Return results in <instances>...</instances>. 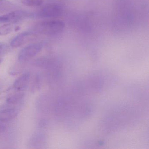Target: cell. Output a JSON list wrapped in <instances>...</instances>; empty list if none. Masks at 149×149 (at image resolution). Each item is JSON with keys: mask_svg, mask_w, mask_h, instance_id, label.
<instances>
[{"mask_svg": "<svg viewBox=\"0 0 149 149\" xmlns=\"http://www.w3.org/2000/svg\"><path fill=\"white\" fill-rule=\"evenodd\" d=\"M65 24L59 20L45 21L37 23L34 29L37 33L46 36H55L64 30Z\"/></svg>", "mask_w": 149, "mask_h": 149, "instance_id": "1", "label": "cell"}, {"mask_svg": "<svg viewBox=\"0 0 149 149\" xmlns=\"http://www.w3.org/2000/svg\"><path fill=\"white\" fill-rule=\"evenodd\" d=\"M43 48L41 43H35L27 46L23 49L19 54L18 59L21 62H25L33 58L39 54Z\"/></svg>", "mask_w": 149, "mask_h": 149, "instance_id": "2", "label": "cell"}, {"mask_svg": "<svg viewBox=\"0 0 149 149\" xmlns=\"http://www.w3.org/2000/svg\"><path fill=\"white\" fill-rule=\"evenodd\" d=\"M63 8L58 4H48L43 7L37 14V16L43 18H55L63 13Z\"/></svg>", "mask_w": 149, "mask_h": 149, "instance_id": "3", "label": "cell"}, {"mask_svg": "<svg viewBox=\"0 0 149 149\" xmlns=\"http://www.w3.org/2000/svg\"><path fill=\"white\" fill-rule=\"evenodd\" d=\"M32 13L26 11H16L0 16V23L15 22L33 17Z\"/></svg>", "mask_w": 149, "mask_h": 149, "instance_id": "4", "label": "cell"}, {"mask_svg": "<svg viewBox=\"0 0 149 149\" xmlns=\"http://www.w3.org/2000/svg\"><path fill=\"white\" fill-rule=\"evenodd\" d=\"M38 35L34 33L26 32L15 36L11 42V46L13 48H17L30 42L35 41Z\"/></svg>", "mask_w": 149, "mask_h": 149, "instance_id": "5", "label": "cell"}, {"mask_svg": "<svg viewBox=\"0 0 149 149\" xmlns=\"http://www.w3.org/2000/svg\"><path fill=\"white\" fill-rule=\"evenodd\" d=\"M30 78V73L25 72L15 81L12 89L15 92H22L26 89Z\"/></svg>", "mask_w": 149, "mask_h": 149, "instance_id": "6", "label": "cell"}, {"mask_svg": "<svg viewBox=\"0 0 149 149\" xmlns=\"http://www.w3.org/2000/svg\"><path fill=\"white\" fill-rule=\"evenodd\" d=\"M18 115V110L15 108H8L0 111V122L10 121Z\"/></svg>", "mask_w": 149, "mask_h": 149, "instance_id": "7", "label": "cell"}, {"mask_svg": "<svg viewBox=\"0 0 149 149\" xmlns=\"http://www.w3.org/2000/svg\"><path fill=\"white\" fill-rule=\"evenodd\" d=\"M15 28L12 23L5 24L0 26V36H5L13 32Z\"/></svg>", "mask_w": 149, "mask_h": 149, "instance_id": "8", "label": "cell"}, {"mask_svg": "<svg viewBox=\"0 0 149 149\" xmlns=\"http://www.w3.org/2000/svg\"><path fill=\"white\" fill-rule=\"evenodd\" d=\"M43 2V0H22V3L23 5L29 7L40 6Z\"/></svg>", "mask_w": 149, "mask_h": 149, "instance_id": "9", "label": "cell"}, {"mask_svg": "<svg viewBox=\"0 0 149 149\" xmlns=\"http://www.w3.org/2000/svg\"><path fill=\"white\" fill-rule=\"evenodd\" d=\"M14 6L11 2L7 0H0V13L11 10Z\"/></svg>", "mask_w": 149, "mask_h": 149, "instance_id": "10", "label": "cell"}, {"mask_svg": "<svg viewBox=\"0 0 149 149\" xmlns=\"http://www.w3.org/2000/svg\"><path fill=\"white\" fill-rule=\"evenodd\" d=\"M7 49V47L5 44L0 43V54L4 53Z\"/></svg>", "mask_w": 149, "mask_h": 149, "instance_id": "11", "label": "cell"}, {"mask_svg": "<svg viewBox=\"0 0 149 149\" xmlns=\"http://www.w3.org/2000/svg\"><path fill=\"white\" fill-rule=\"evenodd\" d=\"M1 62H2V59L1 58H0V63H1Z\"/></svg>", "mask_w": 149, "mask_h": 149, "instance_id": "12", "label": "cell"}, {"mask_svg": "<svg viewBox=\"0 0 149 149\" xmlns=\"http://www.w3.org/2000/svg\"><path fill=\"white\" fill-rule=\"evenodd\" d=\"M2 128H1V126H0V131L1 130H2Z\"/></svg>", "mask_w": 149, "mask_h": 149, "instance_id": "13", "label": "cell"}]
</instances>
